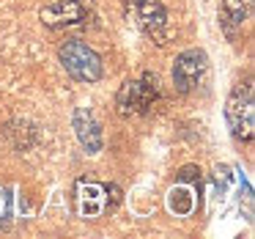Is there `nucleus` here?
Listing matches in <instances>:
<instances>
[{
	"mask_svg": "<svg viewBox=\"0 0 255 239\" xmlns=\"http://www.w3.org/2000/svg\"><path fill=\"white\" fill-rule=\"evenodd\" d=\"M74 132H77V140L83 143V149L88 154H99L102 151L105 138H102V124L96 121L94 110H88V107L74 110Z\"/></svg>",
	"mask_w": 255,
	"mask_h": 239,
	"instance_id": "obj_9",
	"label": "nucleus"
},
{
	"mask_svg": "<svg viewBox=\"0 0 255 239\" xmlns=\"http://www.w3.org/2000/svg\"><path fill=\"white\" fill-rule=\"evenodd\" d=\"M253 14V0H222L220 3V25L228 36H233L247 17Z\"/></svg>",
	"mask_w": 255,
	"mask_h": 239,
	"instance_id": "obj_10",
	"label": "nucleus"
},
{
	"mask_svg": "<svg viewBox=\"0 0 255 239\" xmlns=\"http://www.w3.org/2000/svg\"><path fill=\"white\" fill-rule=\"evenodd\" d=\"M121 204V190L116 184H102L96 179H77L74 184V212L83 220H96V217L113 212Z\"/></svg>",
	"mask_w": 255,
	"mask_h": 239,
	"instance_id": "obj_1",
	"label": "nucleus"
},
{
	"mask_svg": "<svg viewBox=\"0 0 255 239\" xmlns=\"http://www.w3.org/2000/svg\"><path fill=\"white\" fill-rule=\"evenodd\" d=\"M159 99V80L156 74L143 72L140 77L127 80L116 94V110L124 118H137L154 107V102Z\"/></svg>",
	"mask_w": 255,
	"mask_h": 239,
	"instance_id": "obj_2",
	"label": "nucleus"
},
{
	"mask_svg": "<svg viewBox=\"0 0 255 239\" xmlns=\"http://www.w3.org/2000/svg\"><path fill=\"white\" fill-rule=\"evenodd\" d=\"M209 74V58L203 50H187L173 63V85L178 94H192Z\"/></svg>",
	"mask_w": 255,
	"mask_h": 239,
	"instance_id": "obj_7",
	"label": "nucleus"
},
{
	"mask_svg": "<svg viewBox=\"0 0 255 239\" xmlns=\"http://www.w3.org/2000/svg\"><path fill=\"white\" fill-rule=\"evenodd\" d=\"M58 58H61L66 74L72 80H77V83H96V80H102V74H105L99 52L80 39H69L66 44H61Z\"/></svg>",
	"mask_w": 255,
	"mask_h": 239,
	"instance_id": "obj_4",
	"label": "nucleus"
},
{
	"mask_svg": "<svg viewBox=\"0 0 255 239\" xmlns=\"http://www.w3.org/2000/svg\"><path fill=\"white\" fill-rule=\"evenodd\" d=\"M225 118L233 138L250 143L255 135V99H253V80H244L231 91L225 102Z\"/></svg>",
	"mask_w": 255,
	"mask_h": 239,
	"instance_id": "obj_3",
	"label": "nucleus"
},
{
	"mask_svg": "<svg viewBox=\"0 0 255 239\" xmlns=\"http://www.w3.org/2000/svg\"><path fill=\"white\" fill-rule=\"evenodd\" d=\"M198 187H200V171L198 168H192V165L181 168L178 184L167 193V209H170L173 215H178V217L192 215L195 206H198V198H195Z\"/></svg>",
	"mask_w": 255,
	"mask_h": 239,
	"instance_id": "obj_8",
	"label": "nucleus"
},
{
	"mask_svg": "<svg viewBox=\"0 0 255 239\" xmlns=\"http://www.w3.org/2000/svg\"><path fill=\"white\" fill-rule=\"evenodd\" d=\"M39 17L50 30H63L72 25H83L91 17V8L85 0H47Z\"/></svg>",
	"mask_w": 255,
	"mask_h": 239,
	"instance_id": "obj_6",
	"label": "nucleus"
},
{
	"mask_svg": "<svg viewBox=\"0 0 255 239\" xmlns=\"http://www.w3.org/2000/svg\"><path fill=\"white\" fill-rule=\"evenodd\" d=\"M124 11L154 44H165L167 11L159 0H124Z\"/></svg>",
	"mask_w": 255,
	"mask_h": 239,
	"instance_id": "obj_5",
	"label": "nucleus"
}]
</instances>
